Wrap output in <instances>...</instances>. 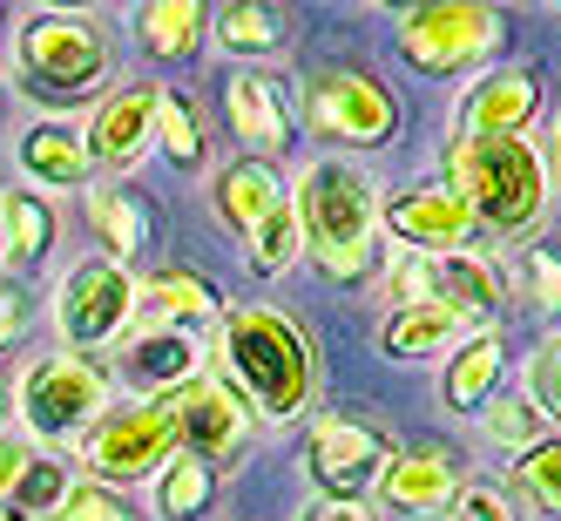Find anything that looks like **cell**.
<instances>
[{"label": "cell", "instance_id": "obj_1", "mask_svg": "<svg viewBox=\"0 0 561 521\" xmlns=\"http://www.w3.org/2000/svg\"><path fill=\"white\" fill-rule=\"evenodd\" d=\"M224 373L244 386V399L264 420H298L318 393V359L298 318L271 312V305H237L224 312Z\"/></svg>", "mask_w": 561, "mask_h": 521}, {"label": "cell", "instance_id": "obj_2", "mask_svg": "<svg viewBox=\"0 0 561 521\" xmlns=\"http://www.w3.org/2000/svg\"><path fill=\"white\" fill-rule=\"evenodd\" d=\"M298 245L332 285H358L379 264V190L352 163H311L298 177Z\"/></svg>", "mask_w": 561, "mask_h": 521}, {"label": "cell", "instance_id": "obj_3", "mask_svg": "<svg viewBox=\"0 0 561 521\" xmlns=\"http://www.w3.org/2000/svg\"><path fill=\"white\" fill-rule=\"evenodd\" d=\"M447 190L501 237L535 230L548 211V163L528 136H454L447 143Z\"/></svg>", "mask_w": 561, "mask_h": 521}, {"label": "cell", "instance_id": "obj_4", "mask_svg": "<svg viewBox=\"0 0 561 521\" xmlns=\"http://www.w3.org/2000/svg\"><path fill=\"white\" fill-rule=\"evenodd\" d=\"M14 61H21V89L48 95V102H82L115 75L108 34L89 14H68V8L34 14L14 42Z\"/></svg>", "mask_w": 561, "mask_h": 521}, {"label": "cell", "instance_id": "obj_5", "mask_svg": "<svg viewBox=\"0 0 561 521\" xmlns=\"http://www.w3.org/2000/svg\"><path fill=\"white\" fill-rule=\"evenodd\" d=\"M14 407L27 420L34 440H75L89 433L108 414V373L82 352H55V359H34L14 386Z\"/></svg>", "mask_w": 561, "mask_h": 521}, {"label": "cell", "instance_id": "obj_6", "mask_svg": "<svg viewBox=\"0 0 561 521\" xmlns=\"http://www.w3.org/2000/svg\"><path fill=\"white\" fill-rule=\"evenodd\" d=\"M501 48V14L494 8H460V0H433V8L399 14V55L420 75H467Z\"/></svg>", "mask_w": 561, "mask_h": 521}, {"label": "cell", "instance_id": "obj_7", "mask_svg": "<svg viewBox=\"0 0 561 521\" xmlns=\"http://www.w3.org/2000/svg\"><path fill=\"white\" fill-rule=\"evenodd\" d=\"M136 318V278L115 264V258H82L61 285H55V326L75 352H95V346H115L123 326Z\"/></svg>", "mask_w": 561, "mask_h": 521}, {"label": "cell", "instance_id": "obj_8", "mask_svg": "<svg viewBox=\"0 0 561 521\" xmlns=\"http://www.w3.org/2000/svg\"><path fill=\"white\" fill-rule=\"evenodd\" d=\"M170 454H176V407H170V393L163 399H142V407L115 414V420H102L89 433V448H82L89 474L95 480H123V488H136V480H149V474H163Z\"/></svg>", "mask_w": 561, "mask_h": 521}, {"label": "cell", "instance_id": "obj_9", "mask_svg": "<svg viewBox=\"0 0 561 521\" xmlns=\"http://www.w3.org/2000/svg\"><path fill=\"white\" fill-rule=\"evenodd\" d=\"M392 95L358 68H325L305 82V129L332 136V143H352V149H379L392 143Z\"/></svg>", "mask_w": 561, "mask_h": 521}, {"label": "cell", "instance_id": "obj_10", "mask_svg": "<svg viewBox=\"0 0 561 521\" xmlns=\"http://www.w3.org/2000/svg\"><path fill=\"white\" fill-rule=\"evenodd\" d=\"M170 407H176V454H196V461H230L237 448H244V433H251V414H244V399H237L224 380L210 373H196L170 393Z\"/></svg>", "mask_w": 561, "mask_h": 521}, {"label": "cell", "instance_id": "obj_11", "mask_svg": "<svg viewBox=\"0 0 561 521\" xmlns=\"http://www.w3.org/2000/svg\"><path fill=\"white\" fill-rule=\"evenodd\" d=\"M305 467H311L318 488H325V501H358V495H366V480H379V467H386V440L366 420L332 414V420L311 427Z\"/></svg>", "mask_w": 561, "mask_h": 521}, {"label": "cell", "instance_id": "obj_12", "mask_svg": "<svg viewBox=\"0 0 561 521\" xmlns=\"http://www.w3.org/2000/svg\"><path fill=\"white\" fill-rule=\"evenodd\" d=\"M379 217H386V230L399 237V245L420 251V258H454V251H467V237L480 230V224H473V211L460 204V196H454L447 183L399 190Z\"/></svg>", "mask_w": 561, "mask_h": 521}, {"label": "cell", "instance_id": "obj_13", "mask_svg": "<svg viewBox=\"0 0 561 521\" xmlns=\"http://www.w3.org/2000/svg\"><path fill=\"white\" fill-rule=\"evenodd\" d=\"M420 298L439 305L460 332H467V326H473V332H488L507 292H501L494 264H480V258L454 251V258H420Z\"/></svg>", "mask_w": 561, "mask_h": 521}, {"label": "cell", "instance_id": "obj_14", "mask_svg": "<svg viewBox=\"0 0 561 521\" xmlns=\"http://www.w3.org/2000/svg\"><path fill=\"white\" fill-rule=\"evenodd\" d=\"M156 115H163V82H129L115 89L95 123H89V170L108 163V170H129L136 156L156 143Z\"/></svg>", "mask_w": 561, "mask_h": 521}, {"label": "cell", "instance_id": "obj_15", "mask_svg": "<svg viewBox=\"0 0 561 521\" xmlns=\"http://www.w3.org/2000/svg\"><path fill=\"white\" fill-rule=\"evenodd\" d=\"M535 109H541V82L528 68H494L488 82H480L467 102H460V115H454V136H528V123H535Z\"/></svg>", "mask_w": 561, "mask_h": 521}, {"label": "cell", "instance_id": "obj_16", "mask_svg": "<svg viewBox=\"0 0 561 521\" xmlns=\"http://www.w3.org/2000/svg\"><path fill=\"white\" fill-rule=\"evenodd\" d=\"M196 359H204V339L196 332H163V326H136V339H123L115 352V373L142 393H176L183 380H196Z\"/></svg>", "mask_w": 561, "mask_h": 521}, {"label": "cell", "instance_id": "obj_17", "mask_svg": "<svg viewBox=\"0 0 561 521\" xmlns=\"http://www.w3.org/2000/svg\"><path fill=\"white\" fill-rule=\"evenodd\" d=\"M454 488H460V467H454V454H439V448H399V454H386V467H379V501L399 508V514H433V508H447Z\"/></svg>", "mask_w": 561, "mask_h": 521}, {"label": "cell", "instance_id": "obj_18", "mask_svg": "<svg viewBox=\"0 0 561 521\" xmlns=\"http://www.w3.org/2000/svg\"><path fill=\"white\" fill-rule=\"evenodd\" d=\"M136 318L142 326H163V332H204L210 318H224V305L196 271H156L136 292Z\"/></svg>", "mask_w": 561, "mask_h": 521}, {"label": "cell", "instance_id": "obj_19", "mask_svg": "<svg viewBox=\"0 0 561 521\" xmlns=\"http://www.w3.org/2000/svg\"><path fill=\"white\" fill-rule=\"evenodd\" d=\"M224 102H230V129L244 136L251 149H264V156H285L291 149V109H285V95H277L264 75H230L224 82Z\"/></svg>", "mask_w": 561, "mask_h": 521}, {"label": "cell", "instance_id": "obj_20", "mask_svg": "<svg viewBox=\"0 0 561 521\" xmlns=\"http://www.w3.org/2000/svg\"><path fill=\"white\" fill-rule=\"evenodd\" d=\"M501 366H507V346H501V332L488 326V332H473L454 359H447V380H439V393H447V407L454 414H480L494 399V380H501Z\"/></svg>", "mask_w": 561, "mask_h": 521}, {"label": "cell", "instance_id": "obj_21", "mask_svg": "<svg viewBox=\"0 0 561 521\" xmlns=\"http://www.w3.org/2000/svg\"><path fill=\"white\" fill-rule=\"evenodd\" d=\"M21 170L34 183H48V190H82L89 183V143L68 123H34L21 136Z\"/></svg>", "mask_w": 561, "mask_h": 521}, {"label": "cell", "instance_id": "obj_22", "mask_svg": "<svg viewBox=\"0 0 561 521\" xmlns=\"http://www.w3.org/2000/svg\"><path fill=\"white\" fill-rule=\"evenodd\" d=\"M277 204H285V177H277L271 163H230L224 177H217V211H224V224L230 230H257Z\"/></svg>", "mask_w": 561, "mask_h": 521}, {"label": "cell", "instance_id": "obj_23", "mask_svg": "<svg viewBox=\"0 0 561 521\" xmlns=\"http://www.w3.org/2000/svg\"><path fill=\"white\" fill-rule=\"evenodd\" d=\"M210 34H217V48L244 55V61H264V55L291 48V14L285 8H217Z\"/></svg>", "mask_w": 561, "mask_h": 521}, {"label": "cell", "instance_id": "obj_24", "mask_svg": "<svg viewBox=\"0 0 561 521\" xmlns=\"http://www.w3.org/2000/svg\"><path fill=\"white\" fill-rule=\"evenodd\" d=\"M204 14L210 8H190V0H149V8L136 14V27H142V48L156 55V61H196V48H204Z\"/></svg>", "mask_w": 561, "mask_h": 521}, {"label": "cell", "instance_id": "obj_25", "mask_svg": "<svg viewBox=\"0 0 561 521\" xmlns=\"http://www.w3.org/2000/svg\"><path fill=\"white\" fill-rule=\"evenodd\" d=\"M89 217H95V230L108 237V251L115 258H136L142 245H149V196H136L129 183H102V190H89Z\"/></svg>", "mask_w": 561, "mask_h": 521}, {"label": "cell", "instance_id": "obj_26", "mask_svg": "<svg viewBox=\"0 0 561 521\" xmlns=\"http://www.w3.org/2000/svg\"><path fill=\"white\" fill-rule=\"evenodd\" d=\"M447 339H460V326L439 305H426V298H413V305H392V318H386V332H379V346L392 352V359H426V352H439Z\"/></svg>", "mask_w": 561, "mask_h": 521}, {"label": "cell", "instance_id": "obj_27", "mask_svg": "<svg viewBox=\"0 0 561 521\" xmlns=\"http://www.w3.org/2000/svg\"><path fill=\"white\" fill-rule=\"evenodd\" d=\"M0 237H8V264L27 271L34 258L55 245V217H48V204H42V196H27V190H8V196H0Z\"/></svg>", "mask_w": 561, "mask_h": 521}, {"label": "cell", "instance_id": "obj_28", "mask_svg": "<svg viewBox=\"0 0 561 521\" xmlns=\"http://www.w3.org/2000/svg\"><path fill=\"white\" fill-rule=\"evenodd\" d=\"M210 495H217V467L196 461V454H170L163 488H156V514L163 521H196V514H210Z\"/></svg>", "mask_w": 561, "mask_h": 521}, {"label": "cell", "instance_id": "obj_29", "mask_svg": "<svg viewBox=\"0 0 561 521\" xmlns=\"http://www.w3.org/2000/svg\"><path fill=\"white\" fill-rule=\"evenodd\" d=\"M68 467L61 461H27L21 480L8 488V501H0V521H55V508L68 501Z\"/></svg>", "mask_w": 561, "mask_h": 521}, {"label": "cell", "instance_id": "obj_30", "mask_svg": "<svg viewBox=\"0 0 561 521\" xmlns=\"http://www.w3.org/2000/svg\"><path fill=\"white\" fill-rule=\"evenodd\" d=\"M514 488L528 495L541 514H561V433H541L535 448L514 461Z\"/></svg>", "mask_w": 561, "mask_h": 521}, {"label": "cell", "instance_id": "obj_31", "mask_svg": "<svg viewBox=\"0 0 561 521\" xmlns=\"http://www.w3.org/2000/svg\"><path fill=\"white\" fill-rule=\"evenodd\" d=\"M244 245H251V264H257L264 278L291 271V258H298V211H291V196H285V204H277V211L244 237Z\"/></svg>", "mask_w": 561, "mask_h": 521}, {"label": "cell", "instance_id": "obj_32", "mask_svg": "<svg viewBox=\"0 0 561 521\" xmlns=\"http://www.w3.org/2000/svg\"><path fill=\"white\" fill-rule=\"evenodd\" d=\"M156 143H163V156H170L176 170H196V163H204V129H196L190 102L170 95V89H163V115H156Z\"/></svg>", "mask_w": 561, "mask_h": 521}, {"label": "cell", "instance_id": "obj_33", "mask_svg": "<svg viewBox=\"0 0 561 521\" xmlns=\"http://www.w3.org/2000/svg\"><path fill=\"white\" fill-rule=\"evenodd\" d=\"M480 420H488V440L494 448H535L541 440V427H548V414L535 407V399H494V407H480Z\"/></svg>", "mask_w": 561, "mask_h": 521}, {"label": "cell", "instance_id": "obj_34", "mask_svg": "<svg viewBox=\"0 0 561 521\" xmlns=\"http://www.w3.org/2000/svg\"><path fill=\"white\" fill-rule=\"evenodd\" d=\"M439 521H514V501H507L501 488H488V480H467V488L447 495Z\"/></svg>", "mask_w": 561, "mask_h": 521}, {"label": "cell", "instance_id": "obj_35", "mask_svg": "<svg viewBox=\"0 0 561 521\" xmlns=\"http://www.w3.org/2000/svg\"><path fill=\"white\" fill-rule=\"evenodd\" d=\"M520 278H528L541 312H561V245H528L520 251Z\"/></svg>", "mask_w": 561, "mask_h": 521}, {"label": "cell", "instance_id": "obj_36", "mask_svg": "<svg viewBox=\"0 0 561 521\" xmlns=\"http://www.w3.org/2000/svg\"><path fill=\"white\" fill-rule=\"evenodd\" d=\"M55 521H136L108 488H68V501L55 508Z\"/></svg>", "mask_w": 561, "mask_h": 521}, {"label": "cell", "instance_id": "obj_37", "mask_svg": "<svg viewBox=\"0 0 561 521\" xmlns=\"http://www.w3.org/2000/svg\"><path fill=\"white\" fill-rule=\"evenodd\" d=\"M528 386H535V407L561 420V339H548L535 352V366H528Z\"/></svg>", "mask_w": 561, "mask_h": 521}, {"label": "cell", "instance_id": "obj_38", "mask_svg": "<svg viewBox=\"0 0 561 521\" xmlns=\"http://www.w3.org/2000/svg\"><path fill=\"white\" fill-rule=\"evenodd\" d=\"M21 467H27V448H21V440H8V433H0V501H8V488L21 480Z\"/></svg>", "mask_w": 561, "mask_h": 521}, {"label": "cell", "instance_id": "obj_39", "mask_svg": "<svg viewBox=\"0 0 561 521\" xmlns=\"http://www.w3.org/2000/svg\"><path fill=\"white\" fill-rule=\"evenodd\" d=\"M298 521H373V514L358 508V501H311Z\"/></svg>", "mask_w": 561, "mask_h": 521}, {"label": "cell", "instance_id": "obj_40", "mask_svg": "<svg viewBox=\"0 0 561 521\" xmlns=\"http://www.w3.org/2000/svg\"><path fill=\"white\" fill-rule=\"evenodd\" d=\"M14 332H21V298H14V285H0V346Z\"/></svg>", "mask_w": 561, "mask_h": 521}, {"label": "cell", "instance_id": "obj_41", "mask_svg": "<svg viewBox=\"0 0 561 521\" xmlns=\"http://www.w3.org/2000/svg\"><path fill=\"white\" fill-rule=\"evenodd\" d=\"M0 414H8V380H0Z\"/></svg>", "mask_w": 561, "mask_h": 521}, {"label": "cell", "instance_id": "obj_42", "mask_svg": "<svg viewBox=\"0 0 561 521\" xmlns=\"http://www.w3.org/2000/svg\"><path fill=\"white\" fill-rule=\"evenodd\" d=\"M0 264H8V237H0Z\"/></svg>", "mask_w": 561, "mask_h": 521}, {"label": "cell", "instance_id": "obj_43", "mask_svg": "<svg viewBox=\"0 0 561 521\" xmlns=\"http://www.w3.org/2000/svg\"><path fill=\"white\" fill-rule=\"evenodd\" d=\"M554 129H561V123H554Z\"/></svg>", "mask_w": 561, "mask_h": 521}]
</instances>
